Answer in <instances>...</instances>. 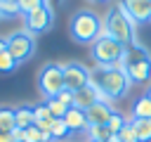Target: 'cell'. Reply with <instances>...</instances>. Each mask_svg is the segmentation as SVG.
Returning a JSON list of instances; mask_svg holds the SVG:
<instances>
[{"mask_svg": "<svg viewBox=\"0 0 151 142\" xmlns=\"http://www.w3.org/2000/svg\"><path fill=\"white\" fill-rule=\"evenodd\" d=\"M90 83L97 88L99 102H106V104L125 97L130 85H132L127 73L120 66H97V69H92L90 71Z\"/></svg>", "mask_w": 151, "mask_h": 142, "instance_id": "obj_1", "label": "cell"}, {"mask_svg": "<svg viewBox=\"0 0 151 142\" xmlns=\"http://www.w3.org/2000/svg\"><path fill=\"white\" fill-rule=\"evenodd\" d=\"M118 66L127 73L130 83L146 85V83L151 80V54H149V50H146L139 40H134L132 45L125 47L123 59H120Z\"/></svg>", "mask_w": 151, "mask_h": 142, "instance_id": "obj_2", "label": "cell"}, {"mask_svg": "<svg viewBox=\"0 0 151 142\" xmlns=\"http://www.w3.org/2000/svg\"><path fill=\"white\" fill-rule=\"evenodd\" d=\"M101 26H104V19H99L97 12L92 9H80L71 17V24H68V33L76 43L80 45H92L99 33H101Z\"/></svg>", "mask_w": 151, "mask_h": 142, "instance_id": "obj_3", "label": "cell"}, {"mask_svg": "<svg viewBox=\"0 0 151 142\" xmlns=\"http://www.w3.org/2000/svg\"><path fill=\"white\" fill-rule=\"evenodd\" d=\"M134 26H137V24H134L125 12H120L118 7H111V9L106 12V17H104V28L109 31V36H111L113 40H118L120 45H125V47L137 40Z\"/></svg>", "mask_w": 151, "mask_h": 142, "instance_id": "obj_4", "label": "cell"}, {"mask_svg": "<svg viewBox=\"0 0 151 142\" xmlns=\"http://www.w3.org/2000/svg\"><path fill=\"white\" fill-rule=\"evenodd\" d=\"M123 52H125V45H120L111 36H99L90 45V54L97 66H118L123 59Z\"/></svg>", "mask_w": 151, "mask_h": 142, "instance_id": "obj_5", "label": "cell"}, {"mask_svg": "<svg viewBox=\"0 0 151 142\" xmlns=\"http://www.w3.org/2000/svg\"><path fill=\"white\" fill-rule=\"evenodd\" d=\"M38 88H40V95L45 99L57 97L64 90V69H61V64H54V62L45 64L38 71Z\"/></svg>", "mask_w": 151, "mask_h": 142, "instance_id": "obj_6", "label": "cell"}, {"mask_svg": "<svg viewBox=\"0 0 151 142\" xmlns=\"http://www.w3.org/2000/svg\"><path fill=\"white\" fill-rule=\"evenodd\" d=\"M7 50L9 54L14 57L17 64H24L33 57L35 52V38L28 33V31H14L9 38H7Z\"/></svg>", "mask_w": 151, "mask_h": 142, "instance_id": "obj_7", "label": "cell"}, {"mask_svg": "<svg viewBox=\"0 0 151 142\" xmlns=\"http://www.w3.org/2000/svg\"><path fill=\"white\" fill-rule=\"evenodd\" d=\"M52 21H54V9H52L50 5H42V7H38V9L24 14V26H26V31H28L31 36L50 31V28H52Z\"/></svg>", "mask_w": 151, "mask_h": 142, "instance_id": "obj_8", "label": "cell"}, {"mask_svg": "<svg viewBox=\"0 0 151 142\" xmlns=\"http://www.w3.org/2000/svg\"><path fill=\"white\" fill-rule=\"evenodd\" d=\"M64 69V88L76 92L80 88H85L90 83V69H85L80 62H68V64H61Z\"/></svg>", "mask_w": 151, "mask_h": 142, "instance_id": "obj_9", "label": "cell"}, {"mask_svg": "<svg viewBox=\"0 0 151 142\" xmlns=\"http://www.w3.org/2000/svg\"><path fill=\"white\" fill-rule=\"evenodd\" d=\"M116 7L120 12H125L134 24L151 21V0H118Z\"/></svg>", "mask_w": 151, "mask_h": 142, "instance_id": "obj_10", "label": "cell"}, {"mask_svg": "<svg viewBox=\"0 0 151 142\" xmlns=\"http://www.w3.org/2000/svg\"><path fill=\"white\" fill-rule=\"evenodd\" d=\"M94 102H99V92H97V88H94L92 83H87L85 88H80V90L73 92V106H76V109L87 111Z\"/></svg>", "mask_w": 151, "mask_h": 142, "instance_id": "obj_11", "label": "cell"}, {"mask_svg": "<svg viewBox=\"0 0 151 142\" xmlns=\"http://www.w3.org/2000/svg\"><path fill=\"white\" fill-rule=\"evenodd\" d=\"M64 123L68 125V130H71V133H87V128H90V121H87V114H85L83 109H76V106H71V109H66V116H64Z\"/></svg>", "mask_w": 151, "mask_h": 142, "instance_id": "obj_12", "label": "cell"}, {"mask_svg": "<svg viewBox=\"0 0 151 142\" xmlns=\"http://www.w3.org/2000/svg\"><path fill=\"white\" fill-rule=\"evenodd\" d=\"M85 114H87L90 125H106L109 118H111V114H113V106L106 104V102H94Z\"/></svg>", "mask_w": 151, "mask_h": 142, "instance_id": "obj_13", "label": "cell"}, {"mask_svg": "<svg viewBox=\"0 0 151 142\" xmlns=\"http://www.w3.org/2000/svg\"><path fill=\"white\" fill-rule=\"evenodd\" d=\"M14 121H17V128H21V130L35 125L33 106H28V104H24V106H14Z\"/></svg>", "mask_w": 151, "mask_h": 142, "instance_id": "obj_14", "label": "cell"}, {"mask_svg": "<svg viewBox=\"0 0 151 142\" xmlns=\"http://www.w3.org/2000/svg\"><path fill=\"white\" fill-rule=\"evenodd\" d=\"M130 123L139 142H151V118H130Z\"/></svg>", "mask_w": 151, "mask_h": 142, "instance_id": "obj_15", "label": "cell"}, {"mask_svg": "<svg viewBox=\"0 0 151 142\" xmlns=\"http://www.w3.org/2000/svg\"><path fill=\"white\" fill-rule=\"evenodd\" d=\"M50 135H52V142H66L68 135H71V130L64 123V118H54L52 121V128H50Z\"/></svg>", "mask_w": 151, "mask_h": 142, "instance_id": "obj_16", "label": "cell"}, {"mask_svg": "<svg viewBox=\"0 0 151 142\" xmlns=\"http://www.w3.org/2000/svg\"><path fill=\"white\" fill-rule=\"evenodd\" d=\"M87 137H90V142H109L116 135L109 130V125H90L87 128Z\"/></svg>", "mask_w": 151, "mask_h": 142, "instance_id": "obj_17", "label": "cell"}, {"mask_svg": "<svg viewBox=\"0 0 151 142\" xmlns=\"http://www.w3.org/2000/svg\"><path fill=\"white\" fill-rule=\"evenodd\" d=\"M132 118H151V99L142 95L132 106Z\"/></svg>", "mask_w": 151, "mask_h": 142, "instance_id": "obj_18", "label": "cell"}, {"mask_svg": "<svg viewBox=\"0 0 151 142\" xmlns=\"http://www.w3.org/2000/svg\"><path fill=\"white\" fill-rule=\"evenodd\" d=\"M14 128H17V121H14V106H0V130L12 133Z\"/></svg>", "mask_w": 151, "mask_h": 142, "instance_id": "obj_19", "label": "cell"}, {"mask_svg": "<svg viewBox=\"0 0 151 142\" xmlns=\"http://www.w3.org/2000/svg\"><path fill=\"white\" fill-rule=\"evenodd\" d=\"M17 17H21L17 0H2L0 2V19H17Z\"/></svg>", "mask_w": 151, "mask_h": 142, "instance_id": "obj_20", "label": "cell"}, {"mask_svg": "<svg viewBox=\"0 0 151 142\" xmlns=\"http://www.w3.org/2000/svg\"><path fill=\"white\" fill-rule=\"evenodd\" d=\"M19 64L14 62V57L9 54V50H2L0 52V73H12Z\"/></svg>", "mask_w": 151, "mask_h": 142, "instance_id": "obj_21", "label": "cell"}, {"mask_svg": "<svg viewBox=\"0 0 151 142\" xmlns=\"http://www.w3.org/2000/svg\"><path fill=\"white\" fill-rule=\"evenodd\" d=\"M45 104H47V109H50V114H52V118H64L66 116V106L57 99V97H52V99H45Z\"/></svg>", "mask_w": 151, "mask_h": 142, "instance_id": "obj_22", "label": "cell"}, {"mask_svg": "<svg viewBox=\"0 0 151 142\" xmlns=\"http://www.w3.org/2000/svg\"><path fill=\"white\" fill-rule=\"evenodd\" d=\"M33 116H35V123H50V121H54L45 102H42V104H35V106H33Z\"/></svg>", "mask_w": 151, "mask_h": 142, "instance_id": "obj_23", "label": "cell"}, {"mask_svg": "<svg viewBox=\"0 0 151 142\" xmlns=\"http://www.w3.org/2000/svg\"><path fill=\"white\" fill-rule=\"evenodd\" d=\"M125 123H127V118H125V116H123V114H118V111H113V114H111V118H109V123H106V125H109V130H111V133H113V135H118V133H120V128H123V125H125Z\"/></svg>", "mask_w": 151, "mask_h": 142, "instance_id": "obj_24", "label": "cell"}, {"mask_svg": "<svg viewBox=\"0 0 151 142\" xmlns=\"http://www.w3.org/2000/svg\"><path fill=\"white\" fill-rule=\"evenodd\" d=\"M116 137H118V142H139V140H137V133H134V128H132L130 121L120 128V133H118Z\"/></svg>", "mask_w": 151, "mask_h": 142, "instance_id": "obj_25", "label": "cell"}, {"mask_svg": "<svg viewBox=\"0 0 151 142\" xmlns=\"http://www.w3.org/2000/svg\"><path fill=\"white\" fill-rule=\"evenodd\" d=\"M17 5H19V9H21V14H28V12L42 7L45 0H17Z\"/></svg>", "mask_w": 151, "mask_h": 142, "instance_id": "obj_26", "label": "cell"}, {"mask_svg": "<svg viewBox=\"0 0 151 142\" xmlns=\"http://www.w3.org/2000/svg\"><path fill=\"white\" fill-rule=\"evenodd\" d=\"M24 142H45V140H42V133L35 125H31L24 130Z\"/></svg>", "mask_w": 151, "mask_h": 142, "instance_id": "obj_27", "label": "cell"}, {"mask_svg": "<svg viewBox=\"0 0 151 142\" xmlns=\"http://www.w3.org/2000/svg\"><path fill=\"white\" fill-rule=\"evenodd\" d=\"M57 99H59V102H61L66 109H71V106H73V92H71V90H66V88H64V90L57 95Z\"/></svg>", "mask_w": 151, "mask_h": 142, "instance_id": "obj_28", "label": "cell"}, {"mask_svg": "<svg viewBox=\"0 0 151 142\" xmlns=\"http://www.w3.org/2000/svg\"><path fill=\"white\" fill-rule=\"evenodd\" d=\"M12 140H14V142H24V130H21V128H14V130H12Z\"/></svg>", "mask_w": 151, "mask_h": 142, "instance_id": "obj_29", "label": "cell"}, {"mask_svg": "<svg viewBox=\"0 0 151 142\" xmlns=\"http://www.w3.org/2000/svg\"><path fill=\"white\" fill-rule=\"evenodd\" d=\"M0 142H14V140H12V133H5V130H0Z\"/></svg>", "mask_w": 151, "mask_h": 142, "instance_id": "obj_30", "label": "cell"}, {"mask_svg": "<svg viewBox=\"0 0 151 142\" xmlns=\"http://www.w3.org/2000/svg\"><path fill=\"white\" fill-rule=\"evenodd\" d=\"M61 2H64V0H45V5H50V7H52V9H54V7H57V5H61Z\"/></svg>", "mask_w": 151, "mask_h": 142, "instance_id": "obj_31", "label": "cell"}, {"mask_svg": "<svg viewBox=\"0 0 151 142\" xmlns=\"http://www.w3.org/2000/svg\"><path fill=\"white\" fill-rule=\"evenodd\" d=\"M7 50V38H0V52Z\"/></svg>", "mask_w": 151, "mask_h": 142, "instance_id": "obj_32", "label": "cell"}, {"mask_svg": "<svg viewBox=\"0 0 151 142\" xmlns=\"http://www.w3.org/2000/svg\"><path fill=\"white\" fill-rule=\"evenodd\" d=\"M90 2H94V5H104V2H109V0H90Z\"/></svg>", "mask_w": 151, "mask_h": 142, "instance_id": "obj_33", "label": "cell"}, {"mask_svg": "<svg viewBox=\"0 0 151 142\" xmlns=\"http://www.w3.org/2000/svg\"><path fill=\"white\" fill-rule=\"evenodd\" d=\"M144 95H146V97H149V99H151V85H149V88H146V92H144Z\"/></svg>", "mask_w": 151, "mask_h": 142, "instance_id": "obj_34", "label": "cell"}, {"mask_svg": "<svg viewBox=\"0 0 151 142\" xmlns=\"http://www.w3.org/2000/svg\"><path fill=\"white\" fill-rule=\"evenodd\" d=\"M109 142H118V137H111V140H109Z\"/></svg>", "mask_w": 151, "mask_h": 142, "instance_id": "obj_35", "label": "cell"}, {"mask_svg": "<svg viewBox=\"0 0 151 142\" xmlns=\"http://www.w3.org/2000/svg\"><path fill=\"white\" fill-rule=\"evenodd\" d=\"M0 2H2V0H0Z\"/></svg>", "mask_w": 151, "mask_h": 142, "instance_id": "obj_36", "label": "cell"}]
</instances>
